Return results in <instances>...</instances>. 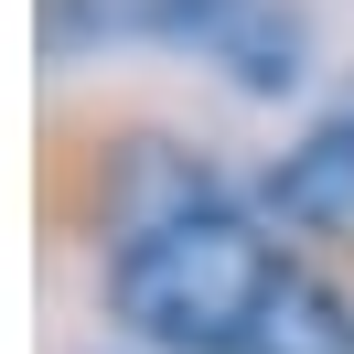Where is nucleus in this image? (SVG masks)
Returning a JSON list of instances; mask_svg holds the SVG:
<instances>
[{
	"instance_id": "1",
	"label": "nucleus",
	"mask_w": 354,
	"mask_h": 354,
	"mask_svg": "<svg viewBox=\"0 0 354 354\" xmlns=\"http://www.w3.org/2000/svg\"><path fill=\"white\" fill-rule=\"evenodd\" d=\"M279 279H290L279 236L215 194V204H194V215H161V225H140V236H118L108 311L140 344H161V354H236Z\"/></svg>"
},
{
	"instance_id": "2",
	"label": "nucleus",
	"mask_w": 354,
	"mask_h": 354,
	"mask_svg": "<svg viewBox=\"0 0 354 354\" xmlns=\"http://www.w3.org/2000/svg\"><path fill=\"white\" fill-rule=\"evenodd\" d=\"M268 215L290 236H354V108L268 161Z\"/></svg>"
},
{
	"instance_id": "3",
	"label": "nucleus",
	"mask_w": 354,
	"mask_h": 354,
	"mask_svg": "<svg viewBox=\"0 0 354 354\" xmlns=\"http://www.w3.org/2000/svg\"><path fill=\"white\" fill-rule=\"evenodd\" d=\"M236 354H354V301L333 279H311V268H290V279L268 290V311L247 322Z\"/></svg>"
}]
</instances>
